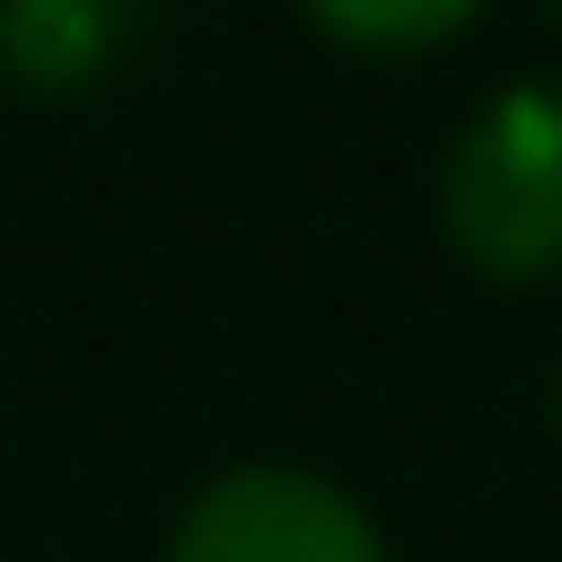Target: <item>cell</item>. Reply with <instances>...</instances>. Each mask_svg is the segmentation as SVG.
Wrapping results in <instances>:
<instances>
[{
    "mask_svg": "<svg viewBox=\"0 0 562 562\" xmlns=\"http://www.w3.org/2000/svg\"><path fill=\"white\" fill-rule=\"evenodd\" d=\"M336 49H366V59H405V49H445L484 0H296Z\"/></svg>",
    "mask_w": 562,
    "mask_h": 562,
    "instance_id": "277c9868",
    "label": "cell"
},
{
    "mask_svg": "<svg viewBox=\"0 0 562 562\" xmlns=\"http://www.w3.org/2000/svg\"><path fill=\"white\" fill-rule=\"evenodd\" d=\"M168 562H385V533L306 464H227L178 514Z\"/></svg>",
    "mask_w": 562,
    "mask_h": 562,
    "instance_id": "7a4b0ae2",
    "label": "cell"
},
{
    "mask_svg": "<svg viewBox=\"0 0 562 562\" xmlns=\"http://www.w3.org/2000/svg\"><path fill=\"white\" fill-rule=\"evenodd\" d=\"M445 237L494 286L562 277V89H494L445 158Z\"/></svg>",
    "mask_w": 562,
    "mask_h": 562,
    "instance_id": "6da1fadb",
    "label": "cell"
},
{
    "mask_svg": "<svg viewBox=\"0 0 562 562\" xmlns=\"http://www.w3.org/2000/svg\"><path fill=\"white\" fill-rule=\"evenodd\" d=\"M0 49L30 89H89L119 59V0H10Z\"/></svg>",
    "mask_w": 562,
    "mask_h": 562,
    "instance_id": "3957f363",
    "label": "cell"
},
{
    "mask_svg": "<svg viewBox=\"0 0 562 562\" xmlns=\"http://www.w3.org/2000/svg\"><path fill=\"white\" fill-rule=\"evenodd\" d=\"M553 425H562V375H553Z\"/></svg>",
    "mask_w": 562,
    "mask_h": 562,
    "instance_id": "5b68a950",
    "label": "cell"
},
{
    "mask_svg": "<svg viewBox=\"0 0 562 562\" xmlns=\"http://www.w3.org/2000/svg\"><path fill=\"white\" fill-rule=\"evenodd\" d=\"M543 10H553V20H562V0H543Z\"/></svg>",
    "mask_w": 562,
    "mask_h": 562,
    "instance_id": "8992f818",
    "label": "cell"
}]
</instances>
